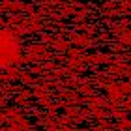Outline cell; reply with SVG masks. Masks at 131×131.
<instances>
[{
	"label": "cell",
	"mask_w": 131,
	"mask_h": 131,
	"mask_svg": "<svg viewBox=\"0 0 131 131\" xmlns=\"http://www.w3.org/2000/svg\"><path fill=\"white\" fill-rule=\"evenodd\" d=\"M19 56L17 41L8 32H0V66H9Z\"/></svg>",
	"instance_id": "6da1fadb"
}]
</instances>
